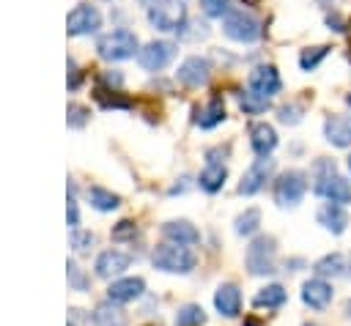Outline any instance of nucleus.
<instances>
[{"label":"nucleus","instance_id":"obj_1","mask_svg":"<svg viewBox=\"0 0 351 326\" xmlns=\"http://www.w3.org/2000/svg\"><path fill=\"white\" fill-rule=\"evenodd\" d=\"M310 181H313V192L326 203H337V205L351 203V181L337 173V164L332 159L318 156L310 167Z\"/></svg>","mask_w":351,"mask_h":326},{"label":"nucleus","instance_id":"obj_2","mask_svg":"<svg viewBox=\"0 0 351 326\" xmlns=\"http://www.w3.org/2000/svg\"><path fill=\"white\" fill-rule=\"evenodd\" d=\"M151 263H154V268L167 271V274H189V271L195 268L197 258H195V252H192L189 247L165 241V244H156V247H154Z\"/></svg>","mask_w":351,"mask_h":326},{"label":"nucleus","instance_id":"obj_3","mask_svg":"<svg viewBox=\"0 0 351 326\" xmlns=\"http://www.w3.org/2000/svg\"><path fill=\"white\" fill-rule=\"evenodd\" d=\"M274 263H277V241L274 236H255L247 247V255H244V266L252 277H266L274 271Z\"/></svg>","mask_w":351,"mask_h":326},{"label":"nucleus","instance_id":"obj_4","mask_svg":"<svg viewBox=\"0 0 351 326\" xmlns=\"http://www.w3.org/2000/svg\"><path fill=\"white\" fill-rule=\"evenodd\" d=\"M96 49L104 60H126V58H134V52H140V41L132 30L118 27V30H110V33L99 36Z\"/></svg>","mask_w":351,"mask_h":326},{"label":"nucleus","instance_id":"obj_5","mask_svg":"<svg viewBox=\"0 0 351 326\" xmlns=\"http://www.w3.org/2000/svg\"><path fill=\"white\" fill-rule=\"evenodd\" d=\"M307 192V173L285 170L274 178V203L280 208H296Z\"/></svg>","mask_w":351,"mask_h":326},{"label":"nucleus","instance_id":"obj_6","mask_svg":"<svg viewBox=\"0 0 351 326\" xmlns=\"http://www.w3.org/2000/svg\"><path fill=\"white\" fill-rule=\"evenodd\" d=\"M222 33L239 44H252L263 36V27H261V19L252 16L250 11H230L222 19Z\"/></svg>","mask_w":351,"mask_h":326},{"label":"nucleus","instance_id":"obj_7","mask_svg":"<svg viewBox=\"0 0 351 326\" xmlns=\"http://www.w3.org/2000/svg\"><path fill=\"white\" fill-rule=\"evenodd\" d=\"M148 22L156 30H181L186 22V8L181 0H154L148 8Z\"/></svg>","mask_w":351,"mask_h":326},{"label":"nucleus","instance_id":"obj_8","mask_svg":"<svg viewBox=\"0 0 351 326\" xmlns=\"http://www.w3.org/2000/svg\"><path fill=\"white\" fill-rule=\"evenodd\" d=\"M178 52V44L176 41H167V38H156V41H148L140 52H137V63L145 68V71H162Z\"/></svg>","mask_w":351,"mask_h":326},{"label":"nucleus","instance_id":"obj_9","mask_svg":"<svg viewBox=\"0 0 351 326\" xmlns=\"http://www.w3.org/2000/svg\"><path fill=\"white\" fill-rule=\"evenodd\" d=\"M271 173H274V159L271 156H258L247 170H244V175H241V181H239V195H258L263 186H266V181L271 178Z\"/></svg>","mask_w":351,"mask_h":326},{"label":"nucleus","instance_id":"obj_10","mask_svg":"<svg viewBox=\"0 0 351 326\" xmlns=\"http://www.w3.org/2000/svg\"><path fill=\"white\" fill-rule=\"evenodd\" d=\"M101 27V14L96 11V5L80 3L69 11L66 16V30L69 36H85V33H96Z\"/></svg>","mask_w":351,"mask_h":326},{"label":"nucleus","instance_id":"obj_11","mask_svg":"<svg viewBox=\"0 0 351 326\" xmlns=\"http://www.w3.org/2000/svg\"><path fill=\"white\" fill-rule=\"evenodd\" d=\"M280 88H282V79L274 66H255L247 77V90L261 99H271L274 93H280Z\"/></svg>","mask_w":351,"mask_h":326},{"label":"nucleus","instance_id":"obj_12","mask_svg":"<svg viewBox=\"0 0 351 326\" xmlns=\"http://www.w3.org/2000/svg\"><path fill=\"white\" fill-rule=\"evenodd\" d=\"M208 77H211V63L208 58H200V55H189L176 71V79L186 88H200L208 82Z\"/></svg>","mask_w":351,"mask_h":326},{"label":"nucleus","instance_id":"obj_13","mask_svg":"<svg viewBox=\"0 0 351 326\" xmlns=\"http://www.w3.org/2000/svg\"><path fill=\"white\" fill-rule=\"evenodd\" d=\"M302 301L310 307V310H326L329 304H332V299H335V290H332V285L326 282V279H321V277H310V279H304L302 282Z\"/></svg>","mask_w":351,"mask_h":326},{"label":"nucleus","instance_id":"obj_14","mask_svg":"<svg viewBox=\"0 0 351 326\" xmlns=\"http://www.w3.org/2000/svg\"><path fill=\"white\" fill-rule=\"evenodd\" d=\"M129 263H132V255H126L121 249H104V252H99L93 271L101 279H112V277H121L129 268Z\"/></svg>","mask_w":351,"mask_h":326},{"label":"nucleus","instance_id":"obj_15","mask_svg":"<svg viewBox=\"0 0 351 326\" xmlns=\"http://www.w3.org/2000/svg\"><path fill=\"white\" fill-rule=\"evenodd\" d=\"M324 140L335 148H348L351 145V115L329 112L324 118Z\"/></svg>","mask_w":351,"mask_h":326},{"label":"nucleus","instance_id":"obj_16","mask_svg":"<svg viewBox=\"0 0 351 326\" xmlns=\"http://www.w3.org/2000/svg\"><path fill=\"white\" fill-rule=\"evenodd\" d=\"M143 290H145V279L143 277H118V279L110 282L107 299L115 301V304H126V301L140 299Z\"/></svg>","mask_w":351,"mask_h":326},{"label":"nucleus","instance_id":"obj_17","mask_svg":"<svg viewBox=\"0 0 351 326\" xmlns=\"http://www.w3.org/2000/svg\"><path fill=\"white\" fill-rule=\"evenodd\" d=\"M315 219L332 236H343L348 227V211H346V205H337V203H324L315 211Z\"/></svg>","mask_w":351,"mask_h":326},{"label":"nucleus","instance_id":"obj_18","mask_svg":"<svg viewBox=\"0 0 351 326\" xmlns=\"http://www.w3.org/2000/svg\"><path fill=\"white\" fill-rule=\"evenodd\" d=\"M214 307L222 318H236L241 312V290L236 282H222L214 290Z\"/></svg>","mask_w":351,"mask_h":326},{"label":"nucleus","instance_id":"obj_19","mask_svg":"<svg viewBox=\"0 0 351 326\" xmlns=\"http://www.w3.org/2000/svg\"><path fill=\"white\" fill-rule=\"evenodd\" d=\"M162 236L173 244H181V247H189V244H197L200 241V230L186 222V219H170L162 225Z\"/></svg>","mask_w":351,"mask_h":326},{"label":"nucleus","instance_id":"obj_20","mask_svg":"<svg viewBox=\"0 0 351 326\" xmlns=\"http://www.w3.org/2000/svg\"><path fill=\"white\" fill-rule=\"evenodd\" d=\"M250 145L255 151V156H269L277 148V131L274 126H269L266 121H258L250 126Z\"/></svg>","mask_w":351,"mask_h":326},{"label":"nucleus","instance_id":"obj_21","mask_svg":"<svg viewBox=\"0 0 351 326\" xmlns=\"http://www.w3.org/2000/svg\"><path fill=\"white\" fill-rule=\"evenodd\" d=\"M225 178H228V167L222 162H206V167L197 175V186L203 192L214 195V192H219L225 186Z\"/></svg>","mask_w":351,"mask_h":326},{"label":"nucleus","instance_id":"obj_22","mask_svg":"<svg viewBox=\"0 0 351 326\" xmlns=\"http://www.w3.org/2000/svg\"><path fill=\"white\" fill-rule=\"evenodd\" d=\"M225 121V104L219 96H214L211 101H206L203 107H195V123L200 129H214Z\"/></svg>","mask_w":351,"mask_h":326},{"label":"nucleus","instance_id":"obj_23","mask_svg":"<svg viewBox=\"0 0 351 326\" xmlns=\"http://www.w3.org/2000/svg\"><path fill=\"white\" fill-rule=\"evenodd\" d=\"M348 268L346 263V255L343 252H326L324 258H318L313 263V274L321 277V279H329V277H343Z\"/></svg>","mask_w":351,"mask_h":326},{"label":"nucleus","instance_id":"obj_24","mask_svg":"<svg viewBox=\"0 0 351 326\" xmlns=\"http://www.w3.org/2000/svg\"><path fill=\"white\" fill-rule=\"evenodd\" d=\"M93 323L96 326H126V312L121 310V304H115V301H101V304H96V310H93Z\"/></svg>","mask_w":351,"mask_h":326},{"label":"nucleus","instance_id":"obj_25","mask_svg":"<svg viewBox=\"0 0 351 326\" xmlns=\"http://www.w3.org/2000/svg\"><path fill=\"white\" fill-rule=\"evenodd\" d=\"M288 301V290L280 285V282H271V285H263L255 296H252V304L255 307H266V310H277Z\"/></svg>","mask_w":351,"mask_h":326},{"label":"nucleus","instance_id":"obj_26","mask_svg":"<svg viewBox=\"0 0 351 326\" xmlns=\"http://www.w3.org/2000/svg\"><path fill=\"white\" fill-rule=\"evenodd\" d=\"M88 200H90V205H93L96 211H115V208L121 205V197L112 195V192L104 189V186H88Z\"/></svg>","mask_w":351,"mask_h":326},{"label":"nucleus","instance_id":"obj_27","mask_svg":"<svg viewBox=\"0 0 351 326\" xmlns=\"http://www.w3.org/2000/svg\"><path fill=\"white\" fill-rule=\"evenodd\" d=\"M258 227H261V211H258V208H244V211L236 216V222H233L236 236H255Z\"/></svg>","mask_w":351,"mask_h":326},{"label":"nucleus","instance_id":"obj_28","mask_svg":"<svg viewBox=\"0 0 351 326\" xmlns=\"http://www.w3.org/2000/svg\"><path fill=\"white\" fill-rule=\"evenodd\" d=\"M206 312L200 304H184L176 310V326H203Z\"/></svg>","mask_w":351,"mask_h":326},{"label":"nucleus","instance_id":"obj_29","mask_svg":"<svg viewBox=\"0 0 351 326\" xmlns=\"http://www.w3.org/2000/svg\"><path fill=\"white\" fill-rule=\"evenodd\" d=\"M96 101L104 110H129L132 107V99L118 96V90H107V88H96Z\"/></svg>","mask_w":351,"mask_h":326},{"label":"nucleus","instance_id":"obj_30","mask_svg":"<svg viewBox=\"0 0 351 326\" xmlns=\"http://www.w3.org/2000/svg\"><path fill=\"white\" fill-rule=\"evenodd\" d=\"M329 55V47L326 44H318V47H304L302 52H299V66L304 68V71H313L324 58Z\"/></svg>","mask_w":351,"mask_h":326},{"label":"nucleus","instance_id":"obj_31","mask_svg":"<svg viewBox=\"0 0 351 326\" xmlns=\"http://www.w3.org/2000/svg\"><path fill=\"white\" fill-rule=\"evenodd\" d=\"M269 104H271L269 99H261V96H255V93H250V90H247V93H244V90L239 93V107H241L247 115H261V112L269 110Z\"/></svg>","mask_w":351,"mask_h":326},{"label":"nucleus","instance_id":"obj_32","mask_svg":"<svg viewBox=\"0 0 351 326\" xmlns=\"http://www.w3.org/2000/svg\"><path fill=\"white\" fill-rule=\"evenodd\" d=\"M302 115H304V107L299 101H288V104H282L277 110V121L285 123V126H296L302 121Z\"/></svg>","mask_w":351,"mask_h":326},{"label":"nucleus","instance_id":"obj_33","mask_svg":"<svg viewBox=\"0 0 351 326\" xmlns=\"http://www.w3.org/2000/svg\"><path fill=\"white\" fill-rule=\"evenodd\" d=\"M66 274H69V285H71L74 290H80V293H85V290H88L90 279H88V274H85L74 260H69V263H66Z\"/></svg>","mask_w":351,"mask_h":326},{"label":"nucleus","instance_id":"obj_34","mask_svg":"<svg viewBox=\"0 0 351 326\" xmlns=\"http://www.w3.org/2000/svg\"><path fill=\"white\" fill-rule=\"evenodd\" d=\"M200 8H203L206 16H219V19H225L233 11L230 0H200Z\"/></svg>","mask_w":351,"mask_h":326},{"label":"nucleus","instance_id":"obj_35","mask_svg":"<svg viewBox=\"0 0 351 326\" xmlns=\"http://www.w3.org/2000/svg\"><path fill=\"white\" fill-rule=\"evenodd\" d=\"M88 107H82V104H69V110H66V121H69V126L71 129H80V126H85L88 123Z\"/></svg>","mask_w":351,"mask_h":326},{"label":"nucleus","instance_id":"obj_36","mask_svg":"<svg viewBox=\"0 0 351 326\" xmlns=\"http://www.w3.org/2000/svg\"><path fill=\"white\" fill-rule=\"evenodd\" d=\"M112 88V90H118L121 85H123V74L118 71V68H110V71H101L99 74V88Z\"/></svg>","mask_w":351,"mask_h":326},{"label":"nucleus","instance_id":"obj_37","mask_svg":"<svg viewBox=\"0 0 351 326\" xmlns=\"http://www.w3.org/2000/svg\"><path fill=\"white\" fill-rule=\"evenodd\" d=\"M134 233H137V227H134L132 219H121V222L112 227V238H115V241H121V238H132Z\"/></svg>","mask_w":351,"mask_h":326},{"label":"nucleus","instance_id":"obj_38","mask_svg":"<svg viewBox=\"0 0 351 326\" xmlns=\"http://www.w3.org/2000/svg\"><path fill=\"white\" fill-rule=\"evenodd\" d=\"M93 241H96V238H93V233H88V230H74V233H71V247H74L77 252L88 249Z\"/></svg>","mask_w":351,"mask_h":326},{"label":"nucleus","instance_id":"obj_39","mask_svg":"<svg viewBox=\"0 0 351 326\" xmlns=\"http://www.w3.org/2000/svg\"><path fill=\"white\" fill-rule=\"evenodd\" d=\"M66 219H69V227L77 230V225H80V208H77V200L71 195H69V205H66Z\"/></svg>","mask_w":351,"mask_h":326},{"label":"nucleus","instance_id":"obj_40","mask_svg":"<svg viewBox=\"0 0 351 326\" xmlns=\"http://www.w3.org/2000/svg\"><path fill=\"white\" fill-rule=\"evenodd\" d=\"M326 25H329V30H335V33H343V30H346V22H343V16H340L337 11H332V14L326 16Z\"/></svg>","mask_w":351,"mask_h":326},{"label":"nucleus","instance_id":"obj_41","mask_svg":"<svg viewBox=\"0 0 351 326\" xmlns=\"http://www.w3.org/2000/svg\"><path fill=\"white\" fill-rule=\"evenodd\" d=\"M80 79H82L80 68L74 66V60H69V90H77L80 88Z\"/></svg>","mask_w":351,"mask_h":326},{"label":"nucleus","instance_id":"obj_42","mask_svg":"<svg viewBox=\"0 0 351 326\" xmlns=\"http://www.w3.org/2000/svg\"><path fill=\"white\" fill-rule=\"evenodd\" d=\"M346 315H348V318H351V299H348V301H346Z\"/></svg>","mask_w":351,"mask_h":326},{"label":"nucleus","instance_id":"obj_43","mask_svg":"<svg viewBox=\"0 0 351 326\" xmlns=\"http://www.w3.org/2000/svg\"><path fill=\"white\" fill-rule=\"evenodd\" d=\"M346 104H348V107H351V93H348V96H346Z\"/></svg>","mask_w":351,"mask_h":326},{"label":"nucleus","instance_id":"obj_44","mask_svg":"<svg viewBox=\"0 0 351 326\" xmlns=\"http://www.w3.org/2000/svg\"><path fill=\"white\" fill-rule=\"evenodd\" d=\"M346 164H348V173H351V156H348V162H346Z\"/></svg>","mask_w":351,"mask_h":326},{"label":"nucleus","instance_id":"obj_45","mask_svg":"<svg viewBox=\"0 0 351 326\" xmlns=\"http://www.w3.org/2000/svg\"><path fill=\"white\" fill-rule=\"evenodd\" d=\"M302 326H318V323H302Z\"/></svg>","mask_w":351,"mask_h":326},{"label":"nucleus","instance_id":"obj_46","mask_svg":"<svg viewBox=\"0 0 351 326\" xmlns=\"http://www.w3.org/2000/svg\"><path fill=\"white\" fill-rule=\"evenodd\" d=\"M69 326H74V323H69Z\"/></svg>","mask_w":351,"mask_h":326}]
</instances>
